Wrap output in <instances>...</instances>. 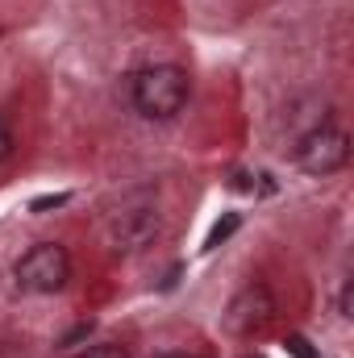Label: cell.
<instances>
[{"label": "cell", "mask_w": 354, "mask_h": 358, "mask_svg": "<svg viewBox=\"0 0 354 358\" xmlns=\"http://www.w3.org/2000/svg\"><path fill=\"white\" fill-rule=\"evenodd\" d=\"M129 100L146 121H171L187 104V76L171 63L142 67L129 76Z\"/></svg>", "instance_id": "cell-1"}, {"label": "cell", "mask_w": 354, "mask_h": 358, "mask_svg": "<svg viewBox=\"0 0 354 358\" xmlns=\"http://www.w3.org/2000/svg\"><path fill=\"white\" fill-rule=\"evenodd\" d=\"M292 159H296V167L304 176H334V171H342L351 163V138L334 121H317L313 129L300 134Z\"/></svg>", "instance_id": "cell-2"}, {"label": "cell", "mask_w": 354, "mask_h": 358, "mask_svg": "<svg viewBox=\"0 0 354 358\" xmlns=\"http://www.w3.org/2000/svg\"><path fill=\"white\" fill-rule=\"evenodd\" d=\"M17 283L25 287V292H34V296H50V292H59L67 279H71V259H67V250L59 246V242H38V246H29L21 259H17Z\"/></svg>", "instance_id": "cell-3"}, {"label": "cell", "mask_w": 354, "mask_h": 358, "mask_svg": "<svg viewBox=\"0 0 354 358\" xmlns=\"http://www.w3.org/2000/svg\"><path fill=\"white\" fill-rule=\"evenodd\" d=\"M275 317V300L263 283H246L221 313V329L229 338H259Z\"/></svg>", "instance_id": "cell-4"}, {"label": "cell", "mask_w": 354, "mask_h": 358, "mask_svg": "<svg viewBox=\"0 0 354 358\" xmlns=\"http://www.w3.org/2000/svg\"><path fill=\"white\" fill-rule=\"evenodd\" d=\"M108 246L117 255H129V250H142L159 238V213L155 204H138V208H125V213H113L108 217Z\"/></svg>", "instance_id": "cell-5"}, {"label": "cell", "mask_w": 354, "mask_h": 358, "mask_svg": "<svg viewBox=\"0 0 354 358\" xmlns=\"http://www.w3.org/2000/svg\"><path fill=\"white\" fill-rule=\"evenodd\" d=\"M238 225H242V217H238V213H225V217H221V221L208 229V238H204V250H217L221 242H229V238L238 234Z\"/></svg>", "instance_id": "cell-6"}, {"label": "cell", "mask_w": 354, "mask_h": 358, "mask_svg": "<svg viewBox=\"0 0 354 358\" xmlns=\"http://www.w3.org/2000/svg\"><path fill=\"white\" fill-rule=\"evenodd\" d=\"M67 200H71L67 192H55V196H38V200L29 204V213H46V208H63Z\"/></svg>", "instance_id": "cell-7"}, {"label": "cell", "mask_w": 354, "mask_h": 358, "mask_svg": "<svg viewBox=\"0 0 354 358\" xmlns=\"http://www.w3.org/2000/svg\"><path fill=\"white\" fill-rule=\"evenodd\" d=\"M288 355H292V358H321L313 346H309V338H300V334H292V338H288Z\"/></svg>", "instance_id": "cell-8"}, {"label": "cell", "mask_w": 354, "mask_h": 358, "mask_svg": "<svg viewBox=\"0 0 354 358\" xmlns=\"http://www.w3.org/2000/svg\"><path fill=\"white\" fill-rule=\"evenodd\" d=\"M13 155V129H8V121L0 117V163Z\"/></svg>", "instance_id": "cell-9"}, {"label": "cell", "mask_w": 354, "mask_h": 358, "mask_svg": "<svg viewBox=\"0 0 354 358\" xmlns=\"http://www.w3.org/2000/svg\"><path fill=\"white\" fill-rule=\"evenodd\" d=\"M84 358H129V355H125L121 346H92Z\"/></svg>", "instance_id": "cell-10"}, {"label": "cell", "mask_w": 354, "mask_h": 358, "mask_svg": "<svg viewBox=\"0 0 354 358\" xmlns=\"http://www.w3.org/2000/svg\"><path fill=\"white\" fill-rule=\"evenodd\" d=\"M342 317H351V283L342 287Z\"/></svg>", "instance_id": "cell-11"}, {"label": "cell", "mask_w": 354, "mask_h": 358, "mask_svg": "<svg viewBox=\"0 0 354 358\" xmlns=\"http://www.w3.org/2000/svg\"><path fill=\"white\" fill-rule=\"evenodd\" d=\"M155 358H196V355H183V350H167V355H155Z\"/></svg>", "instance_id": "cell-12"}, {"label": "cell", "mask_w": 354, "mask_h": 358, "mask_svg": "<svg viewBox=\"0 0 354 358\" xmlns=\"http://www.w3.org/2000/svg\"><path fill=\"white\" fill-rule=\"evenodd\" d=\"M242 358H263V355H242Z\"/></svg>", "instance_id": "cell-13"}]
</instances>
